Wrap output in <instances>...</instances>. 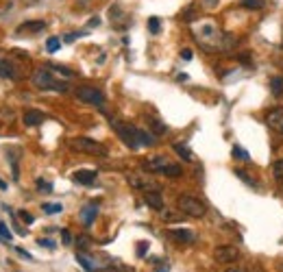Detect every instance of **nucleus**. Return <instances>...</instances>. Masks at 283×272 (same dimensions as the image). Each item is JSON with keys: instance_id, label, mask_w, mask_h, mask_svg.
<instances>
[{"instance_id": "21", "label": "nucleus", "mask_w": 283, "mask_h": 272, "mask_svg": "<svg viewBox=\"0 0 283 272\" xmlns=\"http://www.w3.org/2000/svg\"><path fill=\"white\" fill-rule=\"evenodd\" d=\"M270 92L274 96H283V78L281 76H274L270 81Z\"/></svg>"}, {"instance_id": "45", "label": "nucleus", "mask_w": 283, "mask_h": 272, "mask_svg": "<svg viewBox=\"0 0 283 272\" xmlns=\"http://www.w3.org/2000/svg\"><path fill=\"white\" fill-rule=\"evenodd\" d=\"M98 24H101V20L94 18V20H89V24H87V26H98Z\"/></svg>"}, {"instance_id": "7", "label": "nucleus", "mask_w": 283, "mask_h": 272, "mask_svg": "<svg viewBox=\"0 0 283 272\" xmlns=\"http://www.w3.org/2000/svg\"><path fill=\"white\" fill-rule=\"evenodd\" d=\"M127 181H129L131 188L142 190V192L157 190V183H155V178L150 176V174H137V172H133V174H127Z\"/></svg>"}, {"instance_id": "37", "label": "nucleus", "mask_w": 283, "mask_h": 272, "mask_svg": "<svg viewBox=\"0 0 283 272\" xmlns=\"http://www.w3.org/2000/svg\"><path fill=\"white\" fill-rule=\"evenodd\" d=\"M20 218H22V220H24L26 224H31L33 220H35V218H33V216L29 214V211H24V209H22V211H20Z\"/></svg>"}, {"instance_id": "6", "label": "nucleus", "mask_w": 283, "mask_h": 272, "mask_svg": "<svg viewBox=\"0 0 283 272\" xmlns=\"http://www.w3.org/2000/svg\"><path fill=\"white\" fill-rule=\"evenodd\" d=\"M214 259L218 263H233L240 259V250L235 246H229V244H222V246L214 248Z\"/></svg>"}, {"instance_id": "36", "label": "nucleus", "mask_w": 283, "mask_h": 272, "mask_svg": "<svg viewBox=\"0 0 283 272\" xmlns=\"http://www.w3.org/2000/svg\"><path fill=\"white\" fill-rule=\"evenodd\" d=\"M201 5L205 7V9H216V7H218V0H201Z\"/></svg>"}, {"instance_id": "35", "label": "nucleus", "mask_w": 283, "mask_h": 272, "mask_svg": "<svg viewBox=\"0 0 283 272\" xmlns=\"http://www.w3.org/2000/svg\"><path fill=\"white\" fill-rule=\"evenodd\" d=\"M181 18L185 20V22H192V20H194V9H192V7H190L187 11H183V13H181Z\"/></svg>"}, {"instance_id": "22", "label": "nucleus", "mask_w": 283, "mask_h": 272, "mask_svg": "<svg viewBox=\"0 0 283 272\" xmlns=\"http://www.w3.org/2000/svg\"><path fill=\"white\" fill-rule=\"evenodd\" d=\"M42 209H44V214H48V216H55V214H61V205L59 203H44L42 205Z\"/></svg>"}, {"instance_id": "44", "label": "nucleus", "mask_w": 283, "mask_h": 272, "mask_svg": "<svg viewBox=\"0 0 283 272\" xmlns=\"http://www.w3.org/2000/svg\"><path fill=\"white\" fill-rule=\"evenodd\" d=\"M225 272H246L244 268H242V266H229Z\"/></svg>"}, {"instance_id": "28", "label": "nucleus", "mask_w": 283, "mask_h": 272, "mask_svg": "<svg viewBox=\"0 0 283 272\" xmlns=\"http://www.w3.org/2000/svg\"><path fill=\"white\" fill-rule=\"evenodd\" d=\"M59 46H61V42H59V37H50L48 42H46V50L48 52H57Z\"/></svg>"}, {"instance_id": "43", "label": "nucleus", "mask_w": 283, "mask_h": 272, "mask_svg": "<svg viewBox=\"0 0 283 272\" xmlns=\"http://www.w3.org/2000/svg\"><path fill=\"white\" fill-rule=\"evenodd\" d=\"M181 57L185 59V61H190V59H192V50H190V48H183V50H181Z\"/></svg>"}, {"instance_id": "19", "label": "nucleus", "mask_w": 283, "mask_h": 272, "mask_svg": "<svg viewBox=\"0 0 283 272\" xmlns=\"http://www.w3.org/2000/svg\"><path fill=\"white\" fill-rule=\"evenodd\" d=\"M76 261L81 263V266L87 270V272H94V270H98V263H91V259H87V257H85L83 253H78L76 255Z\"/></svg>"}, {"instance_id": "25", "label": "nucleus", "mask_w": 283, "mask_h": 272, "mask_svg": "<svg viewBox=\"0 0 283 272\" xmlns=\"http://www.w3.org/2000/svg\"><path fill=\"white\" fill-rule=\"evenodd\" d=\"M159 214H161V218L166 222H174V220H179V218H181V211H179V214H176V211H166V207H163Z\"/></svg>"}, {"instance_id": "23", "label": "nucleus", "mask_w": 283, "mask_h": 272, "mask_svg": "<svg viewBox=\"0 0 283 272\" xmlns=\"http://www.w3.org/2000/svg\"><path fill=\"white\" fill-rule=\"evenodd\" d=\"M146 124H148V127H150V129H153V131H155V133H157V135H161V133H166V124H161L159 120H155V118H148V120H146Z\"/></svg>"}, {"instance_id": "32", "label": "nucleus", "mask_w": 283, "mask_h": 272, "mask_svg": "<svg viewBox=\"0 0 283 272\" xmlns=\"http://www.w3.org/2000/svg\"><path fill=\"white\" fill-rule=\"evenodd\" d=\"M0 237H3L5 242H11L13 240V235H11V231H9V227H7L5 222H0Z\"/></svg>"}, {"instance_id": "48", "label": "nucleus", "mask_w": 283, "mask_h": 272, "mask_svg": "<svg viewBox=\"0 0 283 272\" xmlns=\"http://www.w3.org/2000/svg\"><path fill=\"white\" fill-rule=\"evenodd\" d=\"M281 192H283V181H281Z\"/></svg>"}, {"instance_id": "16", "label": "nucleus", "mask_w": 283, "mask_h": 272, "mask_svg": "<svg viewBox=\"0 0 283 272\" xmlns=\"http://www.w3.org/2000/svg\"><path fill=\"white\" fill-rule=\"evenodd\" d=\"M135 135H137V142H140V146H153L155 144V135L148 133V131H144V129H137L135 127Z\"/></svg>"}, {"instance_id": "34", "label": "nucleus", "mask_w": 283, "mask_h": 272, "mask_svg": "<svg viewBox=\"0 0 283 272\" xmlns=\"http://www.w3.org/2000/svg\"><path fill=\"white\" fill-rule=\"evenodd\" d=\"M37 188H39V190H44L46 194H48V192H52V185H50V183H46L44 178H37Z\"/></svg>"}, {"instance_id": "2", "label": "nucleus", "mask_w": 283, "mask_h": 272, "mask_svg": "<svg viewBox=\"0 0 283 272\" xmlns=\"http://www.w3.org/2000/svg\"><path fill=\"white\" fill-rule=\"evenodd\" d=\"M176 207H179V211L183 216H190V218H205V214H207L205 203L199 201V198H194V196H185V194L179 196Z\"/></svg>"}, {"instance_id": "15", "label": "nucleus", "mask_w": 283, "mask_h": 272, "mask_svg": "<svg viewBox=\"0 0 283 272\" xmlns=\"http://www.w3.org/2000/svg\"><path fill=\"white\" fill-rule=\"evenodd\" d=\"M74 181L83 183V185H89V183L96 181V172L94 170H76L74 172Z\"/></svg>"}, {"instance_id": "38", "label": "nucleus", "mask_w": 283, "mask_h": 272, "mask_svg": "<svg viewBox=\"0 0 283 272\" xmlns=\"http://www.w3.org/2000/svg\"><path fill=\"white\" fill-rule=\"evenodd\" d=\"M61 242L68 246V244H72V235H70V231H61Z\"/></svg>"}, {"instance_id": "40", "label": "nucleus", "mask_w": 283, "mask_h": 272, "mask_svg": "<svg viewBox=\"0 0 283 272\" xmlns=\"http://www.w3.org/2000/svg\"><path fill=\"white\" fill-rule=\"evenodd\" d=\"M37 244H39V246H44V248H55V244H52L50 240H37Z\"/></svg>"}, {"instance_id": "14", "label": "nucleus", "mask_w": 283, "mask_h": 272, "mask_svg": "<svg viewBox=\"0 0 283 272\" xmlns=\"http://www.w3.org/2000/svg\"><path fill=\"white\" fill-rule=\"evenodd\" d=\"M0 76L3 78H18L16 65H13L7 57H0Z\"/></svg>"}, {"instance_id": "4", "label": "nucleus", "mask_w": 283, "mask_h": 272, "mask_svg": "<svg viewBox=\"0 0 283 272\" xmlns=\"http://www.w3.org/2000/svg\"><path fill=\"white\" fill-rule=\"evenodd\" d=\"M76 98L87 105H96V107H103L105 105V94L98 87H91V85H81V87H76Z\"/></svg>"}, {"instance_id": "18", "label": "nucleus", "mask_w": 283, "mask_h": 272, "mask_svg": "<svg viewBox=\"0 0 283 272\" xmlns=\"http://www.w3.org/2000/svg\"><path fill=\"white\" fill-rule=\"evenodd\" d=\"M172 148H174L176 155H181V159H185V161H192V159H194V157H192V150H190L187 146H183V144H174Z\"/></svg>"}, {"instance_id": "11", "label": "nucleus", "mask_w": 283, "mask_h": 272, "mask_svg": "<svg viewBox=\"0 0 283 272\" xmlns=\"http://www.w3.org/2000/svg\"><path fill=\"white\" fill-rule=\"evenodd\" d=\"M170 161L163 155H153V157H148L146 161H144V168L150 170V172H163V168H166Z\"/></svg>"}, {"instance_id": "27", "label": "nucleus", "mask_w": 283, "mask_h": 272, "mask_svg": "<svg viewBox=\"0 0 283 272\" xmlns=\"http://www.w3.org/2000/svg\"><path fill=\"white\" fill-rule=\"evenodd\" d=\"M242 7H244V9H261V7H264V0H242Z\"/></svg>"}, {"instance_id": "39", "label": "nucleus", "mask_w": 283, "mask_h": 272, "mask_svg": "<svg viewBox=\"0 0 283 272\" xmlns=\"http://www.w3.org/2000/svg\"><path fill=\"white\" fill-rule=\"evenodd\" d=\"M146 250H148V244L146 242H140V246H137V255L144 257V255H146Z\"/></svg>"}, {"instance_id": "42", "label": "nucleus", "mask_w": 283, "mask_h": 272, "mask_svg": "<svg viewBox=\"0 0 283 272\" xmlns=\"http://www.w3.org/2000/svg\"><path fill=\"white\" fill-rule=\"evenodd\" d=\"M78 35H81V33H68V35H65V37H63V42H68V44H72V42H74V39H76Z\"/></svg>"}, {"instance_id": "30", "label": "nucleus", "mask_w": 283, "mask_h": 272, "mask_svg": "<svg viewBox=\"0 0 283 272\" xmlns=\"http://www.w3.org/2000/svg\"><path fill=\"white\" fill-rule=\"evenodd\" d=\"M48 68L55 72V74H61V76H65V78H70L72 76V72L68 70V68H63V65H48Z\"/></svg>"}, {"instance_id": "12", "label": "nucleus", "mask_w": 283, "mask_h": 272, "mask_svg": "<svg viewBox=\"0 0 283 272\" xmlns=\"http://www.w3.org/2000/svg\"><path fill=\"white\" fill-rule=\"evenodd\" d=\"M44 120H46V116L42 114V111H35V109H29L22 116V122L26 124V127H39Z\"/></svg>"}, {"instance_id": "47", "label": "nucleus", "mask_w": 283, "mask_h": 272, "mask_svg": "<svg viewBox=\"0 0 283 272\" xmlns=\"http://www.w3.org/2000/svg\"><path fill=\"white\" fill-rule=\"evenodd\" d=\"M277 268H279V272H283V259H281V261L277 263Z\"/></svg>"}, {"instance_id": "5", "label": "nucleus", "mask_w": 283, "mask_h": 272, "mask_svg": "<svg viewBox=\"0 0 283 272\" xmlns=\"http://www.w3.org/2000/svg\"><path fill=\"white\" fill-rule=\"evenodd\" d=\"M111 127H114V131L118 135H120V139L124 144L129 146V148H137L140 146V142H137V135H135V127H131V124H124L120 120H111Z\"/></svg>"}, {"instance_id": "10", "label": "nucleus", "mask_w": 283, "mask_h": 272, "mask_svg": "<svg viewBox=\"0 0 283 272\" xmlns=\"http://www.w3.org/2000/svg\"><path fill=\"white\" fill-rule=\"evenodd\" d=\"M46 29L44 20H31V22H24L18 26V35H35V33H42Z\"/></svg>"}, {"instance_id": "41", "label": "nucleus", "mask_w": 283, "mask_h": 272, "mask_svg": "<svg viewBox=\"0 0 283 272\" xmlns=\"http://www.w3.org/2000/svg\"><path fill=\"white\" fill-rule=\"evenodd\" d=\"M16 250H18V253H20V255H22V257H24V259H29V261H33V255L29 253V250H24V248H20V246H18Z\"/></svg>"}, {"instance_id": "46", "label": "nucleus", "mask_w": 283, "mask_h": 272, "mask_svg": "<svg viewBox=\"0 0 283 272\" xmlns=\"http://www.w3.org/2000/svg\"><path fill=\"white\" fill-rule=\"evenodd\" d=\"M0 190H7V183L3 181V178H0Z\"/></svg>"}, {"instance_id": "9", "label": "nucleus", "mask_w": 283, "mask_h": 272, "mask_svg": "<svg viewBox=\"0 0 283 272\" xmlns=\"http://www.w3.org/2000/svg\"><path fill=\"white\" fill-rule=\"evenodd\" d=\"M144 203H146L150 209L161 211V209H163V196H161L159 188H157V190H146V192H144Z\"/></svg>"}, {"instance_id": "33", "label": "nucleus", "mask_w": 283, "mask_h": 272, "mask_svg": "<svg viewBox=\"0 0 283 272\" xmlns=\"http://www.w3.org/2000/svg\"><path fill=\"white\" fill-rule=\"evenodd\" d=\"M76 246L83 248V250L89 248V237H87V235H78V237H76Z\"/></svg>"}, {"instance_id": "29", "label": "nucleus", "mask_w": 283, "mask_h": 272, "mask_svg": "<svg viewBox=\"0 0 283 272\" xmlns=\"http://www.w3.org/2000/svg\"><path fill=\"white\" fill-rule=\"evenodd\" d=\"M159 29H161V24H159V18H150L148 20V31L153 33V35H157V33H159Z\"/></svg>"}, {"instance_id": "20", "label": "nucleus", "mask_w": 283, "mask_h": 272, "mask_svg": "<svg viewBox=\"0 0 283 272\" xmlns=\"http://www.w3.org/2000/svg\"><path fill=\"white\" fill-rule=\"evenodd\" d=\"M163 174L170 176V178H176V176L183 174V170H181V165H176V163H168L166 168H163Z\"/></svg>"}, {"instance_id": "31", "label": "nucleus", "mask_w": 283, "mask_h": 272, "mask_svg": "<svg viewBox=\"0 0 283 272\" xmlns=\"http://www.w3.org/2000/svg\"><path fill=\"white\" fill-rule=\"evenodd\" d=\"M233 157L242 159V161H248V159H251V157H248V152L244 148H240V146H233Z\"/></svg>"}, {"instance_id": "17", "label": "nucleus", "mask_w": 283, "mask_h": 272, "mask_svg": "<svg viewBox=\"0 0 283 272\" xmlns=\"http://www.w3.org/2000/svg\"><path fill=\"white\" fill-rule=\"evenodd\" d=\"M96 214H98V209H96V205H87V207H85V209H81V218H83V222H85V224H87V227H89V224H91V222H94V218H96Z\"/></svg>"}, {"instance_id": "8", "label": "nucleus", "mask_w": 283, "mask_h": 272, "mask_svg": "<svg viewBox=\"0 0 283 272\" xmlns=\"http://www.w3.org/2000/svg\"><path fill=\"white\" fill-rule=\"evenodd\" d=\"M266 124L274 131V133H281L283 135V107H274L272 111H268Z\"/></svg>"}, {"instance_id": "13", "label": "nucleus", "mask_w": 283, "mask_h": 272, "mask_svg": "<svg viewBox=\"0 0 283 272\" xmlns=\"http://www.w3.org/2000/svg\"><path fill=\"white\" fill-rule=\"evenodd\" d=\"M168 233H170V237H174V240L181 242V244H192L194 242V233L187 229H170Z\"/></svg>"}, {"instance_id": "26", "label": "nucleus", "mask_w": 283, "mask_h": 272, "mask_svg": "<svg viewBox=\"0 0 283 272\" xmlns=\"http://www.w3.org/2000/svg\"><path fill=\"white\" fill-rule=\"evenodd\" d=\"M235 174H238V178H242V181H244V183H248V185H251V188H257V181L248 176V172H244V170H235Z\"/></svg>"}, {"instance_id": "24", "label": "nucleus", "mask_w": 283, "mask_h": 272, "mask_svg": "<svg viewBox=\"0 0 283 272\" xmlns=\"http://www.w3.org/2000/svg\"><path fill=\"white\" fill-rule=\"evenodd\" d=\"M272 176L277 178L279 183L283 181V159H279V161H274V163H272Z\"/></svg>"}, {"instance_id": "1", "label": "nucleus", "mask_w": 283, "mask_h": 272, "mask_svg": "<svg viewBox=\"0 0 283 272\" xmlns=\"http://www.w3.org/2000/svg\"><path fill=\"white\" fill-rule=\"evenodd\" d=\"M31 81L37 89H52V92H61V94H65V92L70 89L68 83L57 81V78L52 76V70L48 68V65H46V68H37L35 72H33Z\"/></svg>"}, {"instance_id": "3", "label": "nucleus", "mask_w": 283, "mask_h": 272, "mask_svg": "<svg viewBox=\"0 0 283 272\" xmlns=\"http://www.w3.org/2000/svg\"><path fill=\"white\" fill-rule=\"evenodd\" d=\"M68 146L72 150H78V152H89V155L107 157V148L91 137H72V139H68Z\"/></svg>"}]
</instances>
